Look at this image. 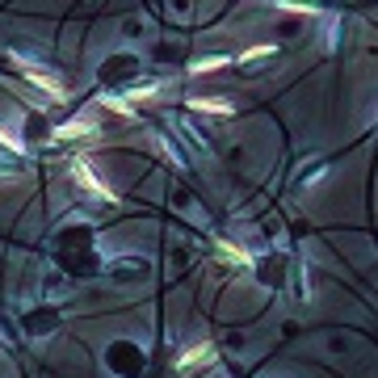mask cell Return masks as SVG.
Segmentation results:
<instances>
[{"label":"cell","mask_w":378,"mask_h":378,"mask_svg":"<svg viewBox=\"0 0 378 378\" xmlns=\"http://www.w3.org/2000/svg\"><path fill=\"white\" fill-rule=\"evenodd\" d=\"M72 177H76L80 185L89 189V193H93L97 202H109V206L118 202V193H114V189L105 185V181H97V173L89 168V160H85V156H76V160H72Z\"/></svg>","instance_id":"6da1fadb"},{"label":"cell","mask_w":378,"mask_h":378,"mask_svg":"<svg viewBox=\"0 0 378 378\" xmlns=\"http://www.w3.org/2000/svg\"><path fill=\"white\" fill-rule=\"evenodd\" d=\"M13 63H17V68L26 72V80H30L34 89H43V93H47V97H55V101L63 97V80H59V76H50V72H43V68H30L26 59H13Z\"/></svg>","instance_id":"7a4b0ae2"},{"label":"cell","mask_w":378,"mask_h":378,"mask_svg":"<svg viewBox=\"0 0 378 378\" xmlns=\"http://www.w3.org/2000/svg\"><path fill=\"white\" fill-rule=\"evenodd\" d=\"M206 362H215V345L210 340H202V345H193L181 353V362H177V370H198V366H206Z\"/></svg>","instance_id":"3957f363"},{"label":"cell","mask_w":378,"mask_h":378,"mask_svg":"<svg viewBox=\"0 0 378 378\" xmlns=\"http://www.w3.org/2000/svg\"><path fill=\"white\" fill-rule=\"evenodd\" d=\"M97 135V126L93 122H89V118H72V122H63V126H59V131H55V139H93Z\"/></svg>","instance_id":"277c9868"},{"label":"cell","mask_w":378,"mask_h":378,"mask_svg":"<svg viewBox=\"0 0 378 378\" xmlns=\"http://www.w3.org/2000/svg\"><path fill=\"white\" fill-rule=\"evenodd\" d=\"M189 109H202V114H236V105L223 101V97H189Z\"/></svg>","instance_id":"5b68a950"},{"label":"cell","mask_w":378,"mask_h":378,"mask_svg":"<svg viewBox=\"0 0 378 378\" xmlns=\"http://www.w3.org/2000/svg\"><path fill=\"white\" fill-rule=\"evenodd\" d=\"M215 248H219V256H223L227 265H248V261H252V256H248L244 248H236L232 239H215Z\"/></svg>","instance_id":"8992f818"},{"label":"cell","mask_w":378,"mask_h":378,"mask_svg":"<svg viewBox=\"0 0 378 378\" xmlns=\"http://www.w3.org/2000/svg\"><path fill=\"white\" fill-rule=\"evenodd\" d=\"M219 68H227V59H223V55H210V59L189 63V72H193V76H206V72H219Z\"/></svg>","instance_id":"52a82bcc"},{"label":"cell","mask_w":378,"mask_h":378,"mask_svg":"<svg viewBox=\"0 0 378 378\" xmlns=\"http://www.w3.org/2000/svg\"><path fill=\"white\" fill-rule=\"evenodd\" d=\"M101 105H105V109H109V114H126V118H135V105H131V101H126V97H101Z\"/></svg>","instance_id":"ba28073f"},{"label":"cell","mask_w":378,"mask_h":378,"mask_svg":"<svg viewBox=\"0 0 378 378\" xmlns=\"http://www.w3.org/2000/svg\"><path fill=\"white\" fill-rule=\"evenodd\" d=\"M274 43H261V47H248L244 55H239V63H256V59H265V55H274Z\"/></svg>","instance_id":"9c48e42d"},{"label":"cell","mask_w":378,"mask_h":378,"mask_svg":"<svg viewBox=\"0 0 378 378\" xmlns=\"http://www.w3.org/2000/svg\"><path fill=\"white\" fill-rule=\"evenodd\" d=\"M0 143H9V147H13V151H21V139H17V135H13V131H9V126H0Z\"/></svg>","instance_id":"30bf717a"}]
</instances>
